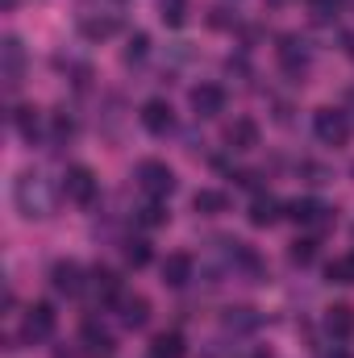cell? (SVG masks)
Segmentation results:
<instances>
[{
    "mask_svg": "<svg viewBox=\"0 0 354 358\" xmlns=\"http://www.w3.org/2000/svg\"><path fill=\"white\" fill-rule=\"evenodd\" d=\"M255 325H259L255 308H229L225 313V329H255Z\"/></svg>",
    "mask_w": 354,
    "mask_h": 358,
    "instance_id": "26",
    "label": "cell"
},
{
    "mask_svg": "<svg viewBox=\"0 0 354 358\" xmlns=\"http://www.w3.org/2000/svg\"><path fill=\"white\" fill-rule=\"evenodd\" d=\"M325 329H330V338H338V342L354 338V308L351 304H330V308H325Z\"/></svg>",
    "mask_w": 354,
    "mask_h": 358,
    "instance_id": "14",
    "label": "cell"
},
{
    "mask_svg": "<svg viewBox=\"0 0 354 358\" xmlns=\"http://www.w3.org/2000/svg\"><path fill=\"white\" fill-rule=\"evenodd\" d=\"M138 117H142V125H146L150 134H171V129H176V113H171V104H167L163 96H150Z\"/></svg>",
    "mask_w": 354,
    "mask_h": 358,
    "instance_id": "9",
    "label": "cell"
},
{
    "mask_svg": "<svg viewBox=\"0 0 354 358\" xmlns=\"http://www.w3.org/2000/svg\"><path fill=\"white\" fill-rule=\"evenodd\" d=\"M321 358H354V355H351V350H346V346H334V350H325V355H321Z\"/></svg>",
    "mask_w": 354,
    "mask_h": 358,
    "instance_id": "32",
    "label": "cell"
},
{
    "mask_svg": "<svg viewBox=\"0 0 354 358\" xmlns=\"http://www.w3.org/2000/svg\"><path fill=\"white\" fill-rule=\"evenodd\" d=\"M330 213H334V208H325L321 200H309V196L283 204V217H292L296 225H330Z\"/></svg>",
    "mask_w": 354,
    "mask_h": 358,
    "instance_id": "10",
    "label": "cell"
},
{
    "mask_svg": "<svg viewBox=\"0 0 354 358\" xmlns=\"http://www.w3.org/2000/svg\"><path fill=\"white\" fill-rule=\"evenodd\" d=\"M192 208H196V213H204V217H217V213H225V208H229V196H225V192H217V187H200V192L192 196Z\"/></svg>",
    "mask_w": 354,
    "mask_h": 358,
    "instance_id": "19",
    "label": "cell"
},
{
    "mask_svg": "<svg viewBox=\"0 0 354 358\" xmlns=\"http://www.w3.org/2000/svg\"><path fill=\"white\" fill-rule=\"evenodd\" d=\"M159 17H163V25H183L187 21V0H163Z\"/></svg>",
    "mask_w": 354,
    "mask_h": 358,
    "instance_id": "25",
    "label": "cell"
},
{
    "mask_svg": "<svg viewBox=\"0 0 354 358\" xmlns=\"http://www.w3.org/2000/svg\"><path fill=\"white\" fill-rule=\"evenodd\" d=\"M192 279V255H167L163 259V283L167 287H183Z\"/></svg>",
    "mask_w": 354,
    "mask_h": 358,
    "instance_id": "18",
    "label": "cell"
},
{
    "mask_svg": "<svg viewBox=\"0 0 354 358\" xmlns=\"http://www.w3.org/2000/svg\"><path fill=\"white\" fill-rule=\"evenodd\" d=\"M117 308H121V325H129V329H142L146 321H150V300L146 296H121L117 300Z\"/></svg>",
    "mask_w": 354,
    "mask_h": 358,
    "instance_id": "13",
    "label": "cell"
},
{
    "mask_svg": "<svg viewBox=\"0 0 354 358\" xmlns=\"http://www.w3.org/2000/svg\"><path fill=\"white\" fill-rule=\"evenodd\" d=\"M71 134H76V125H71V117H63V113H59V117H55V138L63 142V138H71Z\"/></svg>",
    "mask_w": 354,
    "mask_h": 358,
    "instance_id": "31",
    "label": "cell"
},
{
    "mask_svg": "<svg viewBox=\"0 0 354 358\" xmlns=\"http://www.w3.org/2000/svg\"><path fill=\"white\" fill-rule=\"evenodd\" d=\"M138 221H142L146 229H159V225H167V208H163L159 200H150V204L138 208Z\"/></svg>",
    "mask_w": 354,
    "mask_h": 358,
    "instance_id": "24",
    "label": "cell"
},
{
    "mask_svg": "<svg viewBox=\"0 0 354 358\" xmlns=\"http://www.w3.org/2000/svg\"><path fill=\"white\" fill-rule=\"evenodd\" d=\"M187 104H192L196 117H217V113H225V88H217V84H196V88L187 92Z\"/></svg>",
    "mask_w": 354,
    "mask_h": 358,
    "instance_id": "7",
    "label": "cell"
},
{
    "mask_svg": "<svg viewBox=\"0 0 354 358\" xmlns=\"http://www.w3.org/2000/svg\"><path fill=\"white\" fill-rule=\"evenodd\" d=\"M351 100H354V92H351Z\"/></svg>",
    "mask_w": 354,
    "mask_h": 358,
    "instance_id": "35",
    "label": "cell"
},
{
    "mask_svg": "<svg viewBox=\"0 0 354 358\" xmlns=\"http://www.w3.org/2000/svg\"><path fill=\"white\" fill-rule=\"evenodd\" d=\"M225 142H229L234 150H255V146H259V125H255L250 117H238V121L225 129Z\"/></svg>",
    "mask_w": 354,
    "mask_h": 358,
    "instance_id": "16",
    "label": "cell"
},
{
    "mask_svg": "<svg viewBox=\"0 0 354 358\" xmlns=\"http://www.w3.org/2000/svg\"><path fill=\"white\" fill-rule=\"evenodd\" d=\"M183 355H187V342H183L179 329H163V334L150 338V358H183Z\"/></svg>",
    "mask_w": 354,
    "mask_h": 358,
    "instance_id": "15",
    "label": "cell"
},
{
    "mask_svg": "<svg viewBox=\"0 0 354 358\" xmlns=\"http://www.w3.org/2000/svg\"><path fill=\"white\" fill-rule=\"evenodd\" d=\"M313 259H317V242H313V238L292 242V263H296V267H309Z\"/></svg>",
    "mask_w": 354,
    "mask_h": 358,
    "instance_id": "27",
    "label": "cell"
},
{
    "mask_svg": "<svg viewBox=\"0 0 354 358\" xmlns=\"http://www.w3.org/2000/svg\"><path fill=\"white\" fill-rule=\"evenodd\" d=\"M50 287H55L59 296H80V292H84V267L71 263V259H59V263L50 267Z\"/></svg>",
    "mask_w": 354,
    "mask_h": 358,
    "instance_id": "8",
    "label": "cell"
},
{
    "mask_svg": "<svg viewBox=\"0 0 354 358\" xmlns=\"http://www.w3.org/2000/svg\"><path fill=\"white\" fill-rule=\"evenodd\" d=\"M138 183H142V192H150L155 200H163V196L176 192V171L163 159H142L138 163Z\"/></svg>",
    "mask_w": 354,
    "mask_h": 358,
    "instance_id": "2",
    "label": "cell"
},
{
    "mask_svg": "<svg viewBox=\"0 0 354 358\" xmlns=\"http://www.w3.org/2000/svg\"><path fill=\"white\" fill-rule=\"evenodd\" d=\"M0 59H4V88L17 92L21 88V76H25V46H21V38H4L0 42Z\"/></svg>",
    "mask_w": 354,
    "mask_h": 358,
    "instance_id": "6",
    "label": "cell"
},
{
    "mask_svg": "<svg viewBox=\"0 0 354 358\" xmlns=\"http://www.w3.org/2000/svg\"><path fill=\"white\" fill-rule=\"evenodd\" d=\"M63 196L71 200V204H92L96 200V176H92V167H67V176H63Z\"/></svg>",
    "mask_w": 354,
    "mask_h": 358,
    "instance_id": "5",
    "label": "cell"
},
{
    "mask_svg": "<svg viewBox=\"0 0 354 358\" xmlns=\"http://www.w3.org/2000/svg\"><path fill=\"white\" fill-rule=\"evenodd\" d=\"M80 342H84V355L88 358H113V338L96 325V321H84V329H80Z\"/></svg>",
    "mask_w": 354,
    "mask_h": 358,
    "instance_id": "12",
    "label": "cell"
},
{
    "mask_svg": "<svg viewBox=\"0 0 354 358\" xmlns=\"http://www.w3.org/2000/svg\"><path fill=\"white\" fill-rule=\"evenodd\" d=\"M250 225H259V229H267V225H275L279 217H283V204L275 200V196H255V204H250Z\"/></svg>",
    "mask_w": 354,
    "mask_h": 358,
    "instance_id": "17",
    "label": "cell"
},
{
    "mask_svg": "<svg viewBox=\"0 0 354 358\" xmlns=\"http://www.w3.org/2000/svg\"><path fill=\"white\" fill-rule=\"evenodd\" d=\"M346 50H351V59H354V34H351V38H346Z\"/></svg>",
    "mask_w": 354,
    "mask_h": 358,
    "instance_id": "33",
    "label": "cell"
},
{
    "mask_svg": "<svg viewBox=\"0 0 354 358\" xmlns=\"http://www.w3.org/2000/svg\"><path fill=\"white\" fill-rule=\"evenodd\" d=\"M325 275H330V283H354V255L334 259V263L325 267Z\"/></svg>",
    "mask_w": 354,
    "mask_h": 358,
    "instance_id": "23",
    "label": "cell"
},
{
    "mask_svg": "<svg viewBox=\"0 0 354 358\" xmlns=\"http://www.w3.org/2000/svg\"><path fill=\"white\" fill-rule=\"evenodd\" d=\"M146 50H150V38L138 29V34L129 38V46H125V63H142V59H146Z\"/></svg>",
    "mask_w": 354,
    "mask_h": 358,
    "instance_id": "28",
    "label": "cell"
},
{
    "mask_svg": "<svg viewBox=\"0 0 354 358\" xmlns=\"http://www.w3.org/2000/svg\"><path fill=\"white\" fill-rule=\"evenodd\" d=\"M338 8H342V0H313V17L317 21H334Z\"/></svg>",
    "mask_w": 354,
    "mask_h": 358,
    "instance_id": "29",
    "label": "cell"
},
{
    "mask_svg": "<svg viewBox=\"0 0 354 358\" xmlns=\"http://www.w3.org/2000/svg\"><path fill=\"white\" fill-rule=\"evenodd\" d=\"M55 325H59V317H55V308L42 300V304H29L25 308V317H21V338L25 342H46L50 334H55Z\"/></svg>",
    "mask_w": 354,
    "mask_h": 358,
    "instance_id": "4",
    "label": "cell"
},
{
    "mask_svg": "<svg viewBox=\"0 0 354 358\" xmlns=\"http://www.w3.org/2000/svg\"><path fill=\"white\" fill-rule=\"evenodd\" d=\"M13 204H17V213L21 217H50V204H55V196H50V183L46 176H38V171H25V176H17L13 183Z\"/></svg>",
    "mask_w": 354,
    "mask_h": 358,
    "instance_id": "1",
    "label": "cell"
},
{
    "mask_svg": "<svg viewBox=\"0 0 354 358\" xmlns=\"http://www.w3.org/2000/svg\"><path fill=\"white\" fill-rule=\"evenodd\" d=\"M313 129H317V138H321L325 146H346V138H351V117H346L342 108H317V113H313Z\"/></svg>",
    "mask_w": 354,
    "mask_h": 358,
    "instance_id": "3",
    "label": "cell"
},
{
    "mask_svg": "<svg viewBox=\"0 0 354 358\" xmlns=\"http://www.w3.org/2000/svg\"><path fill=\"white\" fill-rule=\"evenodd\" d=\"M17 125H21L25 138H34V134H38V108H21V113H17Z\"/></svg>",
    "mask_w": 354,
    "mask_h": 358,
    "instance_id": "30",
    "label": "cell"
},
{
    "mask_svg": "<svg viewBox=\"0 0 354 358\" xmlns=\"http://www.w3.org/2000/svg\"><path fill=\"white\" fill-rule=\"evenodd\" d=\"M279 63H283V71L300 76V71L309 67V42H304V38H296V34L279 38Z\"/></svg>",
    "mask_w": 354,
    "mask_h": 358,
    "instance_id": "11",
    "label": "cell"
},
{
    "mask_svg": "<svg viewBox=\"0 0 354 358\" xmlns=\"http://www.w3.org/2000/svg\"><path fill=\"white\" fill-rule=\"evenodd\" d=\"M125 263L129 267H146L150 263V242L146 238H129L125 242Z\"/></svg>",
    "mask_w": 354,
    "mask_h": 358,
    "instance_id": "22",
    "label": "cell"
},
{
    "mask_svg": "<svg viewBox=\"0 0 354 358\" xmlns=\"http://www.w3.org/2000/svg\"><path fill=\"white\" fill-rule=\"evenodd\" d=\"M92 287H96V296H100V300H121V296H125V292H121L117 271H108V267H96V271H92Z\"/></svg>",
    "mask_w": 354,
    "mask_h": 358,
    "instance_id": "20",
    "label": "cell"
},
{
    "mask_svg": "<svg viewBox=\"0 0 354 358\" xmlns=\"http://www.w3.org/2000/svg\"><path fill=\"white\" fill-rule=\"evenodd\" d=\"M250 358H271V355H267V350H255V355H250Z\"/></svg>",
    "mask_w": 354,
    "mask_h": 358,
    "instance_id": "34",
    "label": "cell"
},
{
    "mask_svg": "<svg viewBox=\"0 0 354 358\" xmlns=\"http://www.w3.org/2000/svg\"><path fill=\"white\" fill-rule=\"evenodd\" d=\"M80 34L92 38V42H100V38L117 34V21H113V17H84V21H80Z\"/></svg>",
    "mask_w": 354,
    "mask_h": 358,
    "instance_id": "21",
    "label": "cell"
}]
</instances>
